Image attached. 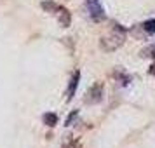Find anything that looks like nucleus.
I'll return each mask as SVG.
<instances>
[{
  "label": "nucleus",
  "instance_id": "1",
  "mask_svg": "<svg viewBox=\"0 0 155 148\" xmlns=\"http://www.w3.org/2000/svg\"><path fill=\"white\" fill-rule=\"evenodd\" d=\"M126 28H122L120 25H113L112 30L106 33L105 37H101V40H99V47L106 52H112V51H117L124 44L126 40Z\"/></svg>",
  "mask_w": 155,
  "mask_h": 148
},
{
  "label": "nucleus",
  "instance_id": "2",
  "mask_svg": "<svg viewBox=\"0 0 155 148\" xmlns=\"http://www.w3.org/2000/svg\"><path fill=\"white\" fill-rule=\"evenodd\" d=\"M85 9L94 21H101L105 19V9L101 5L99 0H85Z\"/></svg>",
  "mask_w": 155,
  "mask_h": 148
},
{
  "label": "nucleus",
  "instance_id": "3",
  "mask_svg": "<svg viewBox=\"0 0 155 148\" xmlns=\"http://www.w3.org/2000/svg\"><path fill=\"white\" fill-rule=\"evenodd\" d=\"M101 99H103V84L96 82L94 85H91V89L85 94V103L87 105H96Z\"/></svg>",
  "mask_w": 155,
  "mask_h": 148
},
{
  "label": "nucleus",
  "instance_id": "4",
  "mask_svg": "<svg viewBox=\"0 0 155 148\" xmlns=\"http://www.w3.org/2000/svg\"><path fill=\"white\" fill-rule=\"evenodd\" d=\"M78 80H80V71L75 70V71H73V75H71V78H70V84H68V91H66V99H68V101H70V99L73 98V94H75V91H77Z\"/></svg>",
  "mask_w": 155,
  "mask_h": 148
},
{
  "label": "nucleus",
  "instance_id": "5",
  "mask_svg": "<svg viewBox=\"0 0 155 148\" xmlns=\"http://www.w3.org/2000/svg\"><path fill=\"white\" fill-rule=\"evenodd\" d=\"M54 14L58 16V21H59V25H61L63 28H68V26H70V12H68L64 7L59 5V7L56 9V12H54Z\"/></svg>",
  "mask_w": 155,
  "mask_h": 148
},
{
  "label": "nucleus",
  "instance_id": "6",
  "mask_svg": "<svg viewBox=\"0 0 155 148\" xmlns=\"http://www.w3.org/2000/svg\"><path fill=\"white\" fill-rule=\"evenodd\" d=\"M141 28H143V31L147 35H153L155 33V19H147V21L141 25Z\"/></svg>",
  "mask_w": 155,
  "mask_h": 148
},
{
  "label": "nucleus",
  "instance_id": "7",
  "mask_svg": "<svg viewBox=\"0 0 155 148\" xmlns=\"http://www.w3.org/2000/svg\"><path fill=\"white\" fill-rule=\"evenodd\" d=\"M42 120H44V124H45V126L54 127L58 124V115H56V113H45V115L42 117Z\"/></svg>",
  "mask_w": 155,
  "mask_h": 148
},
{
  "label": "nucleus",
  "instance_id": "8",
  "mask_svg": "<svg viewBox=\"0 0 155 148\" xmlns=\"http://www.w3.org/2000/svg\"><path fill=\"white\" fill-rule=\"evenodd\" d=\"M141 56H143V58H155V44L145 47V49L141 51Z\"/></svg>",
  "mask_w": 155,
  "mask_h": 148
},
{
  "label": "nucleus",
  "instance_id": "9",
  "mask_svg": "<svg viewBox=\"0 0 155 148\" xmlns=\"http://www.w3.org/2000/svg\"><path fill=\"white\" fill-rule=\"evenodd\" d=\"M58 7H59V5L54 4V2H42V9L45 12H56Z\"/></svg>",
  "mask_w": 155,
  "mask_h": 148
},
{
  "label": "nucleus",
  "instance_id": "10",
  "mask_svg": "<svg viewBox=\"0 0 155 148\" xmlns=\"http://www.w3.org/2000/svg\"><path fill=\"white\" fill-rule=\"evenodd\" d=\"M75 119H77V112L70 113V117H68V120H66V126H71V122H75Z\"/></svg>",
  "mask_w": 155,
  "mask_h": 148
}]
</instances>
